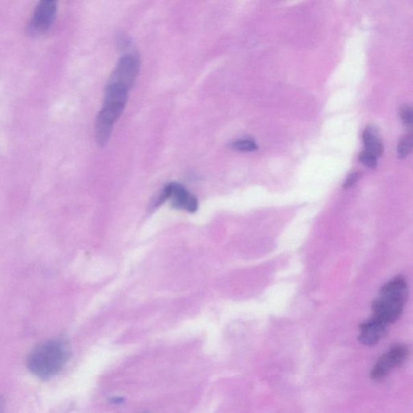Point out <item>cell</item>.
<instances>
[{"mask_svg": "<svg viewBox=\"0 0 413 413\" xmlns=\"http://www.w3.org/2000/svg\"><path fill=\"white\" fill-rule=\"evenodd\" d=\"M70 356L66 341L56 338L38 345L29 354L27 366L31 373L40 379L47 380L64 369Z\"/></svg>", "mask_w": 413, "mask_h": 413, "instance_id": "obj_1", "label": "cell"}, {"mask_svg": "<svg viewBox=\"0 0 413 413\" xmlns=\"http://www.w3.org/2000/svg\"><path fill=\"white\" fill-rule=\"evenodd\" d=\"M408 287L405 278L397 277L380 290L372 305V318L390 325L401 317L406 302Z\"/></svg>", "mask_w": 413, "mask_h": 413, "instance_id": "obj_2", "label": "cell"}, {"mask_svg": "<svg viewBox=\"0 0 413 413\" xmlns=\"http://www.w3.org/2000/svg\"><path fill=\"white\" fill-rule=\"evenodd\" d=\"M165 201H170L174 209L189 213L196 212L199 206L198 200L194 195L181 184L175 183H170L164 188L157 204H163Z\"/></svg>", "mask_w": 413, "mask_h": 413, "instance_id": "obj_3", "label": "cell"}, {"mask_svg": "<svg viewBox=\"0 0 413 413\" xmlns=\"http://www.w3.org/2000/svg\"><path fill=\"white\" fill-rule=\"evenodd\" d=\"M140 64V58L136 53H127L121 57L112 72L109 83L118 85L129 91L137 77Z\"/></svg>", "mask_w": 413, "mask_h": 413, "instance_id": "obj_4", "label": "cell"}, {"mask_svg": "<svg viewBox=\"0 0 413 413\" xmlns=\"http://www.w3.org/2000/svg\"><path fill=\"white\" fill-rule=\"evenodd\" d=\"M408 356H410V349L407 345H395L377 361L374 367L372 368L371 378L373 380L384 379L395 367L402 366Z\"/></svg>", "mask_w": 413, "mask_h": 413, "instance_id": "obj_5", "label": "cell"}, {"mask_svg": "<svg viewBox=\"0 0 413 413\" xmlns=\"http://www.w3.org/2000/svg\"><path fill=\"white\" fill-rule=\"evenodd\" d=\"M129 92L127 89L118 85L107 84L105 101L100 114L115 123L120 118L126 106Z\"/></svg>", "mask_w": 413, "mask_h": 413, "instance_id": "obj_6", "label": "cell"}, {"mask_svg": "<svg viewBox=\"0 0 413 413\" xmlns=\"http://www.w3.org/2000/svg\"><path fill=\"white\" fill-rule=\"evenodd\" d=\"M57 3L52 0H44L36 8L32 18L27 27V33L36 37L42 35L51 28L55 21Z\"/></svg>", "mask_w": 413, "mask_h": 413, "instance_id": "obj_7", "label": "cell"}, {"mask_svg": "<svg viewBox=\"0 0 413 413\" xmlns=\"http://www.w3.org/2000/svg\"><path fill=\"white\" fill-rule=\"evenodd\" d=\"M389 325L370 318L359 326V343L365 345H374L379 343L388 334Z\"/></svg>", "mask_w": 413, "mask_h": 413, "instance_id": "obj_8", "label": "cell"}, {"mask_svg": "<svg viewBox=\"0 0 413 413\" xmlns=\"http://www.w3.org/2000/svg\"><path fill=\"white\" fill-rule=\"evenodd\" d=\"M114 123L98 114L96 121L95 134L98 146H105L109 142Z\"/></svg>", "mask_w": 413, "mask_h": 413, "instance_id": "obj_9", "label": "cell"}, {"mask_svg": "<svg viewBox=\"0 0 413 413\" xmlns=\"http://www.w3.org/2000/svg\"><path fill=\"white\" fill-rule=\"evenodd\" d=\"M363 142L366 146L367 151L371 152L377 158H379L384 152V146L380 139L374 128L368 127L362 135Z\"/></svg>", "mask_w": 413, "mask_h": 413, "instance_id": "obj_10", "label": "cell"}, {"mask_svg": "<svg viewBox=\"0 0 413 413\" xmlns=\"http://www.w3.org/2000/svg\"><path fill=\"white\" fill-rule=\"evenodd\" d=\"M412 149V137L406 135L399 141L397 147L399 159H405L410 154Z\"/></svg>", "mask_w": 413, "mask_h": 413, "instance_id": "obj_11", "label": "cell"}, {"mask_svg": "<svg viewBox=\"0 0 413 413\" xmlns=\"http://www.w3.org/2000/svg\"><path fill=\"white\" fill-rule=\"evenodd\" d=\"M233 150L242 152H253L258 150L257 144L250 139H240L232 143Z\"/></svg>", "mask_w": 413, "mask_h": 413, "instance_id": "obj_12", "label": "cell"}, {"mask_svg": "<svg viewBox=\"0 0 413 413\" xmlns=\"http://www.w3.org/2000/svg\"><path fill=\"white\" fill-rule=\"evenodd\" d=\"M377 160H378L377 157L367 150L362 152L360 155H359V161L363 165H365L367 168H375L377 163H378V161Z\"/></svg>", "mask_w": 413, "mask_h": 413, "instance_id": "obj_13", "label": "cell"}, {"mask_svg": "<svg viewBox=\"0 0 413 413\" xmlns=\"http://www.w3.org/2000/svg\"><path fill=\"white\" fill-rule=\"evenodd\" d=\"M399 116L406 126H411L412 124V110L410 105H403L399 109Z\"/></svg>", "mask_w": 413, "mask_h": 413, "instance_id": "obj_14", "label": "cell"}, {"mask_svg": "<svg viewBox=\"0 0 413 413\" xmlns=\"http://www.w3.org/2000/svg\"><path fill=\"white\" fill-rule=\"evenodd\" d=\"M359 176H360V175H359V174L357 172L350 174L348 178H347V181H345L344 183V188H345V189H347V188L354 186V184H356L358 181Z\"/></svg>", "mask_w": 413, "mask_h": 413, "instance_id": "obj_15", "label": "cell"}, {"mask_svg": "<svg viewBox=\"0 0 413 413\" xmlns=\"http://www.w3.org/2000/svg\"><path fill=\"white\" fill-rule=\"evenodd\" d=\"M4 410H5V399L0 396V413H4Z\"/></svg>", "mask_w": 413, "mask_h": 413, "instance_id": "obj_16", "label": "cell"}, {"mask_svg": "<svg viewBox=\"0 0 413 413\" xmlns=\"http://www.w3.org/2000/svg\"><path fill=\"white\" fill-rule=\"evenodd\" d=\"M121 402H123V399L122 398H114V399H112V403H120Z\"/></svg>", "mask_w": 413, "mask_h": 413, "instance_id": "obj_17", "label": "cell"}]
</instances>
